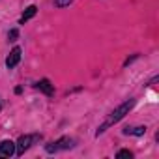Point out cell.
Segmentation results:
<instances>
[{"mask_svg": "<svg viewBox=\"0 0 159 159\" xmlns=\"http://www.w3.org/2000/svg\"><path fill=\"white\" fill-rule=\"evenodd\" d=\"M133 107H135V99H127V101H124L118 109H114V111H112V114L109 116V120H107V122H105L99 129H98V135H101V133H103L109 125H112V124L120 122V120H122V118H124V116H125L131 109H133Z\"/></svg>", "mask_w": 159, "mask_h": 159, "instance_id": "6da1fadb", "label": "cell"}, {"mask_svg": "<svg viewBox=\"0 0 159 159\" xmlns=\"http://www.w3.org/2000/svg\"><path fill=\"white\" fill-rule=\"evenodd\" d=\"M34 139L36 137H32V135H23L19 140H17V146H15V152L21 155V153H25V150H28L30 148V144L34 142Z\"/></svg>", "mask_w": 159, "mask_h": 159, "instance_id": "7a4b0ae2", "label": "cell"}, {"mask_svg": "<svg viewBox=\"0 0 159 159\" xmlns=\"http://www.w3.org/2000/svg\"><path fill=\"white\" fill-rule=\"evenodd\" d=\"M19 60H21V47H13V51H11L10 56L6 58V66L11 69V67H15V66L19 64Z\"/></svg>", "mask_w": 159, "mask_h": 159, "instance_id": "3957f363", "label": "cell"}, {"mask_svg": "<svg viewBox=\"0 0 159 159\" xmlns=\"http://www.w3.org/2000/svg\"><path fill=\"white\" fill-rule=\"evenodd\" d=\"M0 153H2L4 157H11L15 153V142L11 140H2L0 142Z\"/></svg>", "mask_w": 159, "mask_h": 159, "instance_id": "277c9868", "label": "cell"}, {"mask_svg": "<svg viewBox=\"0 0 159 159\" xmlns=\"http://www.w3.org/2000/svg\"><path fill=\"white\" fill-rule=\"evenodd\" d=\"M38 88H39L41 92H45L47 96H52V94H54V88H52V84H51L49 79H41V81L38 83Z\"/></svg>", "mask_w": 159, "mask_h": 159, "instance_id": "5b68a950", "label": "cell"}, {"mask_svg": "<svg viewBox=\"0 0 159 159\" xmlns=\"http://www.w3.org/2000/svg\"><path fill=\"white\" fill-rule=\"evenodd\" d=\"M36 13H38V8H36V6H28V8H26V11H25V13H23V17H21V23L25 25V23H26V21H30Z\"/></svg>", "mask_w": 159, "mask_h": 159, "instance_id": "8992f818", "label": "cell"}, {"mask_svg": "<svg viewBox=\"0 0 159 159\" xmlns=\"http://www.w3.org/2000/svg\"><path fill=\"white\" fill-rule=\"evenodd\" d=\"M54 146H56V150H58V148H64V150H66V148H71V146H73V140H71V139H67V137H64V139L56 140V142H54Z\"/></svg>", "mask_w": 159, "mask_h": 159, "instance_id": "52a82bcc", "label": "cell"}, {"mask_svg": "<svg viewBox=\"0 0 159 159\" xmlns=\"http://www.w3.org/2000/svg\"><path fill=\"white\" fill-rule=\"evenodd\" d=\"M124 133H125V135L133 133V135L140 137V135H144V133H146V127H144V125H139V127H135V129H129V127H127V129H124Z\"/></svg>", "mask_w": 159, "mask_h": 159, "instance_id": "ba28073f", "label": "cell"}, {"mask_svg": "<svg viewBox=\"0 0 159 159\" xmlns=\"http://www.w3.org/2000/svg\"><path fill=\"white\" fill-rule=\"evenodd\" d=\"M116 157H118V159H131L133 153H131L129 150H120V152L116 153Z\"/></svg>", "mask_w": 159, "mask_h": 159, "instance_id": "9c48e42d", "label": "cell"}, {"mask_svg": "<svg viewBox=\"0 0 159 159\" xmlns=\"http://www.w3.org/2000/svg\"><path fill=\"white\" fill-rule=\"evenodd\" d=\"M73 2V0H54V6L56 8H66V6H69Z\"/></svg>", "mask_w": 159, "mask_h": 159, "instance_id": "30bf717a", "label": "cell"}, {"mask_svg": "<svg viewBox=\"0 0 159 159\" xmlns=\"http://www.w3.org/2000/svg\"><path fill=\"white\" fill-rule=\"evenodd\" d=\"M17 36H19V30H17V28H13V30H10L8 39H10V41H15V39H17Z\"/></svg>", "mask_w": 159, "mask_h": 159, "instance_id": "8fae6325", "label": "cell"}, {"mask_svg": "<svg viewBox=\"0 0 159 159\" xmlns=\"http://www.w3.org/2000/svg\"><path fill=\"white\" fill-rule=\"evenodd\" d=\"M0 109H2V105H0Z\"/></svg>", "mask_w": 159, "mask_h": 159, "instance_id": "7c38bea8", "label": "cell"}]
</instances>
